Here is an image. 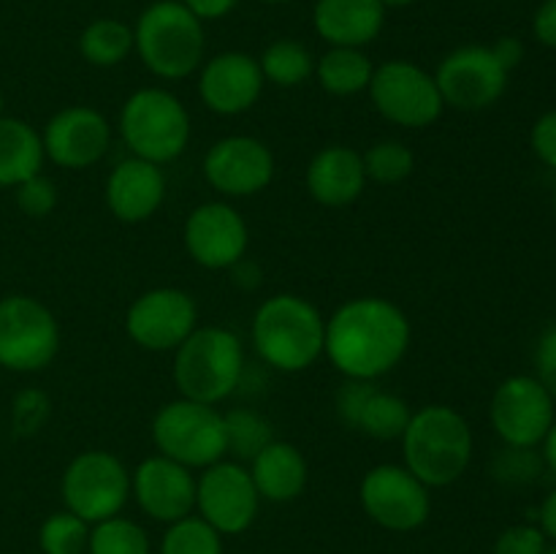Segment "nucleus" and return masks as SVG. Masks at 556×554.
<instances>
[{"label": "nucleus", "mask_w": 556, "mask_h": 554, "mask_svg": "<svg viewBox=\"0 0 556 554\" xmlns=\"http://www.w3.org/2000/svg\"><path fill=\"white\" fill-rule=\"evenodd\" d=\"M407 348H410V320L389 299H351L326 320L324 353L345 378H380L405 358Z\"/></svg>", "instance_id": "1"}, {"label": "nucleus", "mask_w": 556, "mask_h": 554, "mask_svg": "<svg viewBox=\"0 0 556 554\" xmlns=\"http://www.w3.org/2000/svg\"><path fill=\"white\" fill-rule=\"evenodd\" d=\"M402 454L405 467L424 487H448L465 476L472 459L470 424L448 405L421 407L402 432Z\"/></svg>", "instance_id": "2"}, {"label": "nucleus", "mask_w": 556, "mask_h": 554, "mask_svg": "<svg viewBox=\"0 0 556 554\" xmlns=\"http://www.w3.org/2000/svg\"><path fill=\"white\" fill-rule=\"evenodd\" d=\"M326 320L318 307L296 293L269 297L253 318V345L269 367L302 373L324 353Z\"/></svg>", "instance_id": "3"}, {"label": "nucleus", "mask_w": 556, "mask_h": 554, "mask_svg": "<svg viewBox=\"0 0 556 554\" xmlns=\"http://www.w3.org/2000/svg\"><path fill=\"white\" fill-rule=\"evenodd\" d=\"M204 25L182 0H157L141 11L134 27V49L157 79L177 81L193 74L204 60Z\"/></svg>", "instance_id": "4"}, {"label": "nucleus", "mask_w": 556, "mask_h": 554, "mask_svg": "<svg viewBox=\"0 0 556 554\" xmlns=\"http://www.w3.org/2000/svg\"><path fill=\"white\" fill-rule=\"evenodd\" d=\"M242 340L223 326H195L174 356V383L179 394L204 405H217L231 396L242 383Z\"/></svg>", "instance_id": "5"}, {"label": "nucleus", "mask_w": 556, "mask_h": 554, "mask_svg": "<svg viewBox=\"0 0 556 554\" xmlns=\"http://www.w3.org/2000/svg\"><path fill=\"white\" fill-rule=\"evenodd\" d=\"M119 134L134 158L163 163L177 161L190 141V114L174 92L141 87L119 112Z\"/></svg>", "instance_id": "6"}, {"label": "nucleus", "mask_w": 556, "mask_h": 554, "mask_svg": "<svg viewBox=\"0 0 556 554\" xmlns=\"http://www.w3.org/2000/svg\"><path fill=\"white\" fill-rule=\"evenodd\" d=\"M152 440L163 456L190 470L195 467L204 470L228 454L223 413L215 405L185 400V396L168 402L155 413Z\"/></svg>", "instance_id": "7"}, {"label": "nucleus", "mask_w": 556, "mask_h": 554, "mask_svg": "<svg viewBox=\"0 0 556 554\" xmlns=\"http://www.w3.org/2000/svg\"><path fill=\"white\" fill-rule=\"evenodd\" d=\"M60 492L65 511L85 519L87 525H98L119 516L125 508L130 498V473L109 451H81L65 467Z\"/></svg>", "instance_id": "8"}, {"label": "nucleus", "mask_w": 556, "mask_h": 554, "mask_svg": "<svg viewBox=\"0 0 556 554\" xmlns=\"http://www.w3.org/2000/svg\"><path fill=\"white\" fill-rule=\"evenodd\" d=\"M60 351V329L38 299L14 293L0 299V367L38 373Z\"/></svg>", "instance_id": "9"}, {"label": "nucleus", "mask_w": 556, "mask_h": 554, "mask_svg": "<svg viewBox=\"0 0 556 554\" xmlns=\"http://www.w3.org/2000/svg\"><path fill=\"white\" fill-rule=\"evenodd\" d=\"M367 90L375 109L402 128H427L445 109L434 74L410 60H389L378 65Z\"/></svg>", "instance_id": "10"}, {"label": "nucleus", "mask_w": 556, "mask_h": 554, "mask_svg": "<svg viewBox=\"0 0 556 554\" xmlns=\"http://www.w3.org/2000/svg\"><path fill=\"white\" fill-rule=\"evenodd\" d=\"M261 494L253 476L237 462H215L195 481V508L220 536H239L258 516Z\"/></svg>", "instance_id": "11"}, {"label": "nucleus", "mask_w": 556, "mask_h": 554, "mask_svg": "<svg viewBox=\"0 0 556 554\" xmlns=\"http://www.w3.org/2000/svg\"><path fill=\"white\" fill-rule=\"evenodd\" d=\"M362 505L375 525L391 532L418 530L429 519L432 498L407 467L378 465L364 476Z\"/></svg>", "instance_id": "12"}, {"label": "nucleus", "mask_w": 556, "mask_h": 554, "mask_svg": "<svg viewBox=\"0 0 556 554\" xmlns=\"http://www.w3.org/2000/svg\"><path fill=\"white\" fill-rule=\"evenodd\" d=\"M438 90L445 106L462 109V112H478L500 101L508 85V71L494 58L492 47H459L445 54L438 65Z\"/></svg>", "instance_id": "13"}, {"label": "nucleus", "mask_w": 556, "mask_h": 554, "mask_svg": "<svg viewBox=\"0 0 556 554\" xmlns=\"http://www.w3.org/2000/svg\"><path fill=\"white\" fill-rule=\"evenodd\" d=\"M199 307L179 288H152L130 304L125 329L147 351H177L195 329Z\"/></svg>", "instance_id": "14"}, {"label": "nucleus", "mask_w": 556, "mask_h": 554, "mask_svg": "<svg viewBox=\"0 0 556 554\" xmlns=\"http://www.w3.org/2000/svg\"><path fill=\"white\" fill-rule=\"evenodd\" d=\"M492 424L500 438L516 449H532L546 440L554 424V400L543 383L530 375H514L492 400Z\"/></svg>", "instance_id": "15"}, {"label": "nucleus", "mask_w": 556, "mask_h": 554, "mask_svg": "<svg viewBox=\"0 0 556 554\" xmlns=\"http://www.w3.org/2000/svg\"><path fill=\"white\" fill-rule=\"evenodd\" d=\"M204 177L217 193L242 196L261 193L275 177V155L253 136H226L215 141L204 155Z\"/></svg>", "instance_id": "16"}, {"label": "nucleus", "mask_w": 556, "mask_h": 554, "mask_svg": "<svg viewBox=\"0 0 556 554\" xmlns=\"http://www.w3.org/2000/svg\"><path fill=\"white\" fill-rule=\"evenodd\" d=\"M185 250L206 269H231L248 250V223L226 201H206L185 221Z\"/></svg>", "instance_id": "17"}, {"label": "nucleus", "mask_w": 556, "mask_h": 554, "mask_svg": "<svg viewBox=\"0 0 556 554\" xmlns=\"http://www.w3.org/2000/svg\"><path fill=\"white\" fill-rule=\"evenodd\" d=\"M43 152L60 168L96 166L112 144V128L101 112L90 106L60 109L43 128Z\"/></svg>", "instance_id": "18"}, {"label": "nucleus", "mask_w": 556, "mask_h": 554, "mask_svg": "<svg viewBox=\"0 0 556 554\" xmlns=\"http://www.w3.org/2000/svg\"><path fill=\"white\" fill-rule=\"evenodd\" d=\"M130 492L136 503L155 521L185 519L195 508V478L190 467L157 454L141 462L130 476Z\"/></svg>", "instance_id": "19"}, {"label": "nucleus", "mask_w": 556, "mask_h": 554, "mask_svg": "<svg viewBox=\"0 0 556 554\" xmlns=\"http://www.w3.org/2000/svg\"><path fill=\"white\" fill-rule=\"evenodd\" d=\"M264 90L258 60L244 52H220L206 60L199 76V96L215 114H242L255 106Z\"/></svg>", "instance_id": "20"}, {"label": "nucleus", "mask_w": 556, "mask_h": 554, "mask_svg": "<svg viewBox=\"0 0 556 554\" xmlns=\"http://www.w3.org/2000/svg\"><path fill=\"white\" fill-rule=\"evenodd\" d=\"M166 196L161 166L141 158H128L112 168L106 179V204L123 223H141L157 212Z\"/></svg>", "instance_id": "21"}, {"label": "nucleus", "mask_w": 556, "mask_h": 554, "mask_svg": "<svg viewBox=\"0 0 556 554\" xmlns=\"http://www.w3.org/2000/svg\"><path fill=\"white\" fill-rule=\"evenodd\" d=\"M386 5L380 0H318L313 25L331 47L362 49L380 36Z\"/></svg>", "instance_id": "22"}, {"label": "nucleus", "mask_w": 556, "mask_h": 554, "mask_svg": "<svg viewBox=\"0 0 556 554\" xmlns=\"http://www.w3.org/2000/svg\"><path fill=\"white\" fill-rule=\"evenodd\" d=\"M364 185H367L364 158L353 147H326L307 166L309 196L324 206H348L364 193Z\"/></svg>", "instance_id": "23"}, {"label": "nucleus", "mask_w": 556, "mask_h": 554, "mask_svg": "<svg viewBox=\"0 0 556 554\" xmlns=\"http://www.w3.org/2000/svg\"><path fill=\"white\" fill-rule=\"evenodd\" d=\"M250 476L261 498L271 503H288V500H296L307 487V459L293 443L271 440L250 462Z\"/></svg>", "instance_id": "24"}, {"label": "nucleus", "mask_w": 556, "mask_h": 554, "mask_svg": "<svg viewBox=\"0 0 556 554\" xmlns=\"http://www.w3.org/2000/svg\"><path fill=\"white\" fill-rule=\"evenodd\" d=\"M43 141L33 125L16 117H0V185L16 188L41 174Z\"/></svg>", "instance_id": "25"}, {"label": "nucleus", "mask_w": 556, "mask_h": 554, "mask_svg": "<svg viewBox=\"0 0 556 554\" xmlns=\"http://www.w3.org/2000/svg\"><path fill=\"white\" fill-rule=\"evenodd\" d=\"M372 71L375 65L369 63L367 54L353 47H331L315 65L320 87L340 98L358 96V92L367 90L369 81H372Z\"/></svg>", "instance_id": "26"}, {"label": "nucleus", "mask_w": 556, "mask_h": 554, "mask_svg": "<svg viewBox=\"0 0 556 554\" xmlns=\"http://www.w3.org/2000/svg\"><path fill=\"white\" fill-rule=\"evenodd\" d=\"M79 52L87 63L98 65V68L119 65L134 52V27H128L119 20H112V16L90 22L81 30Z\"/></svg>", "instance_id": "27"}, {"label": "nucleus", "mask_w": 556, "mask_h": 554, "mask_svg": "<svg viewBox=\"0 0 556 554\" xmlns=\"http://www.w3.org/2000/svg\"><path fill=\"white\" fill-rule=\"evenodd\" d=\"M413 411L402 396L391 394L375 386L369 391L367 402H364L362 413H358L356 429H362L364 435L375 440H396L402 438V432L407 429Z\"/></svg>", "instance_id": "28"}, {"label": "nucleus", "mask_w": 556, "mask_h": 554, "mask_svg": "<svg viewBox=\"0 0 556 554\" xmlns=\"http://www.w3.org/2000/svg\"><path fill=\"white\" fill-rule=\"evenodd\" d=\"M264 81H271L277 87H296L307 81L315 74V60L304 43L293 38H280L269 43L258 60Z\"/></svg>", "instance_id": "29"}, {"label": "nucleus", "mask_w": 556, "mask_h": 554, "mask_svg": "<svg viewBox=\"0 0 556 554\" xmlns=\"http://www.w3.org/2000/svg\"><path fill=\"white\" fill-rule=\"evenodd\" d=\"M223 421H226L228 451L239 459L253 462L275 440L271 438V424L250 407H233V411L223 413Z\"/></svg>", "instance_id": "30"}, {"label": "nucleus", "mask_w": 556, "mask_h": 554, "mask_svg": "<svg viewBox=\"0 0 556 554\" xmlns=\"http://www.w3.org/2000/svg\"><path fill=\"white\" fill-rule=\"evenodd\" d=\"M90 554H150V538L144 527L125 516H112L98 525H92L90 541H87Z\"/></svg>", "instance_id": "31"}, {"label": "nucleus", "mask_w": 556, "mask_h": 554, "mask_svg": "<svg viewBox=\"0 0 556 554\" xmlns=\"http://www.w3.org/2000/svg\"><path fill=\"white\" fill-rule=\"evenodd\" d=\"M161 554H223V536L201 516L172 521L161 538Z\"/></svg>", "instance_id": "32"}, {"label": "nucleus", "mask_w": 556, "mask_h": 554, "mask_svg": "<svg viewBox=\"0 0 556 554\" xmlns=\"http://www.w3.org/2000/svg\"><path fill=\"white\" fill-rule=\"evenodd\" d=\"M90 541V527L71 511H58L38 530V546L43 554H81Z\"/></svg>", "instance_id": "33"}, {"label": "nucleus", "mask_w": 556, "mask_h": 554, "mask_svg": "<svg viewBox=\"0 0 556 554\" xmlns=\"http://www.w3.org/2000/svg\"><path fill=\"white\" fill-rule=\"evenodd\" d=\"M364 158V172H367V179H375L380 185H396L402 179H407L413 174V166H416V158L407 150L402 141L386 139L378 141L367 150Z\"/></svg>", "instance_id": "34"}, {"label": "nucleus", "mask_w": 556, "mask_h": 554, "mask_svg": "<svg viewBox=\"0 0 556 554\" xmlns=\"http://www.w3.org/2000/svg\"><path fill=\"white\" fill-rule=\"evenodd\" d=\"M49 411H52V405H49V396L41 389H22L14 396V405H11L14 432L22 435V438L41 432L49 418Z\"/></svg>", "instance_id": "35"}, {"label": "nucleus", "mask_w": 556, "mask_h": 554, "mask_svg": "<svg viewBox=\"0 0 556 554\" xmlns=\"http://www.w3.org/2000/svg\"><path fill=\"white\" fill-rule=\"evenodd\" d=\"M16 206L27 217H47L58 206V188L49 177L36 174V177L16 185Z\"/></svg>", "instance_id": "36"}, {"label": "nucleus", "mask_w": 556, "mask_h": 554, "mask_svg": "<svg viewBox=\"0 0 556 554\" xmlns=\"http://www.w3.org/2000/svg\"><path fill=\"white\" fill-rule=\"evenodd\" d=\"M494 473H497V478H503L508 483H527L541 473V459L530 449L508 445L497 456V462H494Z\"/></svg>", "instance_id": "37"}, {"label": "nucleus", "mask_w": 556, "mask_h": 554, "mask_svg": "<svg viewBox=\"0 0 556 554\" xmlns=\"http://www.w3.org/2000/svg\"><path fill=\"white\" fill-rule=\"evenodd\" d=\"M546 552V536L543 530L530 525H519L505 530L494 543V554H543Z\"/></svg>", "instance_id": "38"}, {"label": "nucleus", "mask_w": 556, "mask_h": 554, "mask_svg": "<svg viewBox=\"0 0 556 554\" xmlns=\"http://www.w3.org/2000/svg\"><path fill=\"white\" fill-rule=\"evenodd\" d=\"M372 389H375L372 380L348 378V383L337 391V413H340V418L348 424V427L356 429L358 413H362L364 402H367L369 391Z\"/></svg>", "instance_id": "39"}, {"label": "nucleus", "mask_w": 556, "mask_h": 554, "mask_svg": "<svg viewBox=\"0 0 556 554\" xmlns=\"http://www.w3.org/2000/svg\"><path fill=\"white\" fill-rule=\"evenodd\" d=\"M535 364H538V380H541L543 389H546L548 394H552V400L556 402V324L552 329L543 331L541 342H538Z\"/></svg>", "instance_id": "40"}, {"label": "nucleus", "mask_w": 556, "mask_h": 554, "mask_svg": "<svg viewBox=\"0 0 556 554\" xmlns=\"http://www.w3.org/2000/svg\"><path fill=\"white\" fill-rule=\"evenodd\" d=\"M532 150L546 166L556 168V112L543 114L532 128Z\"/></svg>", "instance_id": "41"}, {"label": "nucleus", "mask_w": 556, "mask_h": 554, "mask_svg": "<svg viewBox=\"0 0 556 554\" xmlns=\"http://www.w3.org/2000/svg\"><path fill=\"white\" fill-rule=\"evenodd\" d=\"M532 27H535L538 41L556 49V0H546V3L538 9Z\"/></svg>", "instance_id": "42"}, {"label": "nucleus", "mask_w": 556, "mask_h": 554, "mask_svg": "<svg viewBox=\"0 0 556 554\" xmlns=\"http://www.w3.org/2000/svg\"><path fill=\"white\" fill-rule=\"evenodd\" d=\"M239 0H182L185 9L190 11V14L199 16L201 22L204 20H223L226 14H231L233 5H237Z\"/></svg>", "instance_id": "43"}, {"label": "nucleus", "mask_w": 556, "mask_h": 554, "mask_svg": "<svg viewBox=\"0 0 556 554\" xmlns=\"http://www.w3.org/2000/svg\"><path fill=\"white\" fill-rule=\"evenodd\" d=\"M492 52H494V58L500 60V65H503V68L510 74V71L521 63V58H525V43H521L519 38L505 36L494 43Z\"/></svg>", "instance_id": "44"}, {"label": "nucleus", "mask_w": 556, "mask_h": 554, "mask_svg": "<svg viewBox=\"0 0 556 554\" xmlns=\"http://www.w3.org/2000/svg\"><path fill=\"white\" fill-rule=\"evenodd\" d=\"M541 530H543V536L554 538L556 541V489L548 494L546 503H543V508H541Z\"/></svg>", "instance_id": "45"}, {"label": "nucleus", "mask_w": 556, "mask_h": 554, "mask_svg": "<svg viewBox=\"0 0 556 554\" xmlns=\"http://www.w3.org/2000/svg\"><path fill=\"white\" fill-rule=\"evenodd\" d=\"M546 462H548V467L556 473V421L552 424V429H548V435H546Z\"/></svg>", "instance_id": "46"}, {"label": "nucleus", "mask_w": 556, "mask_h": 554, "mask_svg": "<svg viewBox=\"0 0 556 554\" xmlns=\"http://www.w3.org/2000/svg\"><path fill=\"white\" fill-rule=\"evenodd\" d=\"M380 3H383L386 9H405V5H413L416 0H380Z\"/></svg>", "instance_id": "47"}, {"label": "nucleus", "mask_w": 556, "mask_h": 554, "mask_svg": "<svg viewBox=\"0 0 556 554\" xmlns=\"http://www.w3.org/2000/svg\"><path fill=\"white\" fill-rule=\"evenodd\" d=\"M543 554H556V543H554V546H546V552H543Z\"/></svg>", "instance_id": "48"}, {"label": "nucleus", "mask_w": 556, "mask_h": 554, "mask_svg": "<svg viewBox=\"0 0 556 554\" xmlns=\"http://www.w3.org/2000/svg\"><path fill=\"white\" fill-rule=\"evenodd\" d=\"M264 3H291V0H264Z\"/></svg>", "instance_id": "49"}, {"label": "nucleus", "mask_w": 556, "mask_h": 554, "mask_svg": "<svg viewBox=\"0 0 556 554\" xmlns=\"http://www.w3.org/2000/svg\"><path fill=\"white\" fill-rule=\"evenodd\" d=\"M0 117H3V92H0Z\"/></svg>", "instance_id": "50"}, {"label": "nucleus", "mask_w": 556, "mask_h": 554, "mask_svg": "<svg viewBox=\"0 0 556 554\" xmlns=\"http://www.w3.org/2000/svg\"><path fill=\"white\" fill-rule=\"evenodd\" d=\"M554 206H556V193H554Z\"/></svg>", "instance_id": "51"}, {"label": "nucleus", "mask_w": 556, "mask_h": 554, "mask_svg": "<svg viewBox=\"0 0 556 554\" xmlns=\"http://www.w3.org/2000/svg\"><path fill=\"white\" fill-rule=\"evenodd\" d=\"M0 369H3V367H0Z\"/></svg>", "instance_id": "52"}]
</instances>
